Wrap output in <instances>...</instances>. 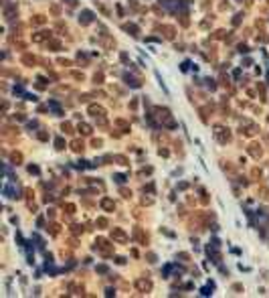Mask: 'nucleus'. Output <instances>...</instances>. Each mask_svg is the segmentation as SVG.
Segmentation results:
<instances>
[{"label": "nucleus", "instance_id": "obj_1", "mask_svg": "<svg viewBox=\"0 0 269 298\" xmlns=\"http://www.w3.org/2000/svg\"><path fill=\"white\" fill-rule=\"evenodd\" d=\"M4 197H8V199L18 197V189H16L14 185H6V187H4Z\"/></svg>", "mask_w": 269, "mask_h": 298}, {"label": "nucleus", "instance_id": "obj_2", "mask_svg": "<svg viewBox=\"0 0 269 298\" xmlns=\"http://www.w3.org/2000/svg\"><path fill=\"white\" fill-rule=\"evenodd\" d=\"M81 16H83V18H79V20L83 22V25H87V22H91V20H93V12H91V10H83V14H81Z\"/></svg>", "mask_w": 269, "mask_h": 298}, {"label": "nucleus", "instance_id": "obj_3", "mask_svg": "<svg viewBox=\"0 0 269 298\" xmlns=\"http://www.w3.org/2000/svg\"><path fill=\"white\" fill-rule=\"evenodd\" d=\"M138 288H140L142 292H148V290L152 288V284H150V282H146V280H138Z\"/></svg>", "mask_w": 269, "mask_h": 298}, {"label": "nucleus", "instance_id": "obj_4", "mask_svg": "<svg viewBox=\"0 0 269 298\" xmlns=\"http://www.w3.org/2000/svg\"><path fill=\"white\" fill-rule=\"evenodd\" d=\"M101 207H103V209H114L116 205H114V201H109V199H103V201H101Z\"/></svg>", "mask_w": 269, "mask_h": 298}, {"label": "nucleus", "instance_id": "obj_5", "mask_svg": "<svg viewBox=\"0 0 269 298\" xmlns=\"http://www.w3.org/2000/svg\"><path fill=\"white\" fill-rule=\"evenodd\" d=\"M89 112H91L93 116H101V114H103V110H101V108H95V106H91V108H89Z\"/></svg>", "mask_w": 269, "mask_h": 298}, {"label": "nucleus", "instance_id": "obj_6", "mask_svg": "<svg viewBox=\"0 0 269 298\" xmlns=\"http://www.w3.org/2000/svg\"><path fill=\"white\" fill-rule=\"evenodd\" d=\"M79 130H81L83 134H89V132H91V128H89L87 124H81V126H79Z\"/></svg>", "mask_w": 269, "mask_h": 298}, {"label": "nucleus", "instance_id": "obj_7", "mask_svg": "<svg viewBox=\"0 0 269 298\" xmlns=\"http://www.w3.org/2000/svg\"><path fill=\"white\" fill-rule=\"evenodd\" d=\"M116 180H118V182H120V185H122V182L126 180V176H124V174H116Z\"/></svg>", "mask_w": 269, "mask_h": 298}, {"label": "nucleus", "instance_id": "obj_8", "mask_svg": "<svg viewBox=\"0 0 269 298\" xmlns=\"http://www.w3.org/2000/svg\"><path fill=\"white\" fill-rule=\"evenodd\" d=\"M213 288V286H211ZM211 288H203V292H200V294H203V296H209L211 294Z\"/></svg>", "mask_w": 269, "mask_h": 298}, {"label": "nucleus", "instance_id": "obj_9", "mask_svg": "<svg viewBox=\"0 0 269 298\" xmlns=\"http://www.w3.org/2000/svg\"><path fill=\"white\" fill-rule=\"evenodd\" d=\"M55 144H57V148H65V142H63V140H61V138H59V140H57V142H55Z\"/></svg>", "mask_w": 269, "mask_h": 298}, {"label": "nucleus", "instance_id": "obj_10", "mask_svg": "<svg viewBox=\"0 0 269 298\" xmlns=\"http://www.w3.org/2000/svg\"><path fill=\"white\" fill-rule=\"evenodd\" d=\"M67 2H69V4H71V6H73V4H75V2H77V0H67Z\"/></svg>", "mask_w": 269, "mask_h": 298}]
</instances>
